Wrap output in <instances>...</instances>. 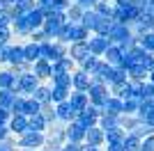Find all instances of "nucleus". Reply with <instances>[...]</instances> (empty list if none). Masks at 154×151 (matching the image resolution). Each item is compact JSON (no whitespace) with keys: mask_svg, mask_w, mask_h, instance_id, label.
<instances>
[{"mask_svg":"<svg viewBox=\"0 0 154 151\" xmlns=\"http://www.w3.org/2000/svg\"><path fill=\"white\" fill-rule=\"evenodd\" d=\"M76 71V64L69 55L67 57H60L58 62H53V73H74Z\"/></svg>","mask_w":154,"mask_h":151,"instance_id":"25","label":"nucleus"},{"mask_svg":"<svg viewBox=\"0 0 154 151\" xmlns=\"http://www.w3.org/2000/svg\"><path fill=\"white\" fill-rule=\"evenodd\" d=\"M7 128H9V133H12L14 138H21V135H26V133L30 131L28 117H26V114H12V119H9Z\"/></svg>","mask_w":154,"mask_h":151,"instance_id":"11","label":"nucleus"},{"mask_svg":"<svg viewBox=\"0 0 154 151\" xmlns=\"http://www.w3.org/2000/svg\"><path fill=\"white\" fill-rule=\"evenodd\" d=\"M140 151H154V133H152V135H147V138L143 140Z\"/></svg>","mask_w":154,"mask_h":151,"instance_id":"52","label":"nucleus"},{"mask_svg":"<svg viewBox=\"0 0 154 151\" xmlns=\"http://www.w3.org/2000/svg\"><path fill=\"white\" fill-rule=\"evenodd\" d=\"M83 151H103V149H94V147H85L83 144Z\"/></svg>","mask_w":154,"mask_h":151,"instance_id":"59","label":"nucleus"},{"mask_svg":"<svg viewBox=\"0 0 154 151\" xmlns=\"http://www.w3.org/2000/svg\"><path fill=\"white\" fill-rule=\"evenodd\" d=\"M85 128L78 121H71V124L64 126V140L67 144H85Z\"/></svg>","mask_w":154,"mask_h":151,"instance_id":"6","label":"nucleus"},{"mask_svg":"<svg viewBox=\"0 0 154 151\" xmlns=\"http://www.w3.org/2000/svg\"><path fill=\"white\" fill-rule=\"evenodd\" d=\"M67 55L74 60V64H81L83 60H88V57L92 55L90 53V46H88V41H78V44H69V48H67Z\"/></svg>","mask_w":154,"mask_h":151,"instance_id":"9","label":"nucleus"},{"mask_svg":"<svg viewBox=\"0 0 154 151\" xmlns=\"http://www.w3.org/2000/svg\"><path fill=\"white\" fill-rule=\"evenodd\" d=\"M28 124H30L32 133H46L48 131V124H46V119L42 117V112L35 114V117H28Z\"/></svg>","mask_w":154,"mask_h":151,"instance_id":"29","label":"nucleus"},{"mask_svg":"<svg viewBox=\"0 0 154 151\" xmlns=\"http://www.w3.org/2000/svg\"><path fill=\"white\" fill-rule=\"evenodd\" d=\"M103 151H124V147L122 144H106Z\"/></svg>","mask_w":154,"mask_h":151,"instance_id":"57","label":"nucleus"},{"mask_svg":"<svg viewBox=\"0 0 154 151\" xmlns=\"http://www.w3.org/2000/svg\"><path fill=\"white\" fill-rule=\"evenodd\" d=\"M71 89H64V87H51V103L53 105H60L64 101H69Z\"/></svg>","mask_w":154,"mask_h":151,"instance_id":"30","label":"nucleus"},{"mask_svg":"<svg viewBox=\"0 0 154 151\" xmlns=\"http://www.w3.org/2000/svg\"><path fill=\"white\" fill-rule=\"evenodd\" d=\"M99 119H101V110H99V108H88V110H85V112H81L76 117V121L81 126H83L85 131H90V128H94V126H99Z\"/></svg>","mask_w":154,"mask_h":151,"instance_id":"7","label":"nucleus"},{"mask_svg":"<svg viewBox=\"0 0 154 151\" xmlns=\"http://www.w3.org/2000/svg\"><path fill=\"white\" fill-rule=\"evenodd\" d=\"M88 99H90V105H92V108H99V110H101V108L106 105V101L110 99L108 85H101V82H92V87L88 89Z\"/></svg>","mask_w":154,"mask_h":151,"instance_id":"5","label":"nucleus"},{"mask_svg":"<svg viewBox=\"0 0 154 151\" xmlns=\"http://www.w3.org/2000/svg\"><path fill=\"white\" fill-rule=\"evenodd\" d=\"M26 21H28V25H30V30L35 32V30H42V28H44L46 16H44L42 12H39L37 7H35L32 12H28V14H26Z\"/></svg>","mask_w":154,"mask_h":151,"instance_id":"23","label":"nucleus"},{"mask_svg":"<svg viewBox=\"0 0 154 151\" xmlns=\"http://www.w3.org/2000/svg\"><path fill=\"white\" fill-rule=\"evenodd\" d=\"M55 117H58L60 124H71V121H76L78 114L74 112V108L69 105V101H64V103H60V105H55Z\"/></svg>","mask_w":154,"mask_h":151,"instance_id":"15","label":"nucleus"},{"mask_svg":"<svg viewBox=\"0 0 154 151\" xmlns=\"http://www.w3.org/2000/svg\"><path fill=\"white\" fill-rule=\"evenodd\" d=\"M14 99H16L14 92H9V89H0V108H2V110H12Z\"/></svg>","mask_w":154,"mask_h":151,"instance_id":"38","label":"nucleus"},{"mask_svg":"<svg viewBox=\"0 0 154 151\" xmlns=\"http://www.w3.org/2000/svg\"><path fill=\"white\" fill-rule=\"evenodd\" d=\"M147 82H149V85H154V71L149 73V80H147Z\"/></svg>","mask_w":154,"mask_h":151,"instance_id":"60","label":"nucleus"},{"mask_svg":"<svg viewBox=\"0 0 154 151\" xmlns=\"http://www.w3.org/2000/svg\"><path fill=\"white\" fill-rule=\"evenodd\" d=\"M0 7H5V2H2V0H0Z\"/></svg>","mask_w":154,"mask_h":151,"instance_id":"61","label":"nucleus"},{"mask_svg":"<svg viewBox=\"0 0 154 151\" xmlns=\"http://www.w3.org/2000/svg\"><path fill=\"white\" fill-rule=\"evenodd\" d=\"M46 138L44 133H32L28 131L26 135L16 138V151H32V149H44Z\"/></svg>","mask_w":154,"mask_h":151,"instance_id":"3","label":"nucleus"},{"mask_svg":"<svg viewBox=\"0 0 154 151\" xmlns=\"http://www.w3.org/2000/svg\"><path fill=\"white\" fill-rule=\"evenodd\" d=\"M113 19H99V23H97V28H94V32L92 34H99V37H108L110 34V30H113Z\"/></svg>","mask_w":154,"mask_h":151,"instance_id":"34","label":"nucleus"},{"mask_svg":"<svg viewBox=\"0 0 154 151\" xmlns=\"http://www.w3.org/2000/svg\"><path fill=\"white\" fill-rule=\"evenodd\" d=\"M138 46H140L145 53H154V30L145 32L143 37H138Z\"/></svg>","mask_w":154,"mask_h":151,"instance_id":"36","label":"nucleus"},{"mask_svg":"<svg viewBox=\"0 0 154 151\" xmlns=\"http://www.w3.org/2000/svg\"><path fill=\"white\" fill-rule=\"evenodd\" d=\"M64 23H67V14H62V12H53L51 16H46L44 28H42L44 34H46V39H48V41H55Z\"/></svg>","mask_w":154,"mask_h":151,"instance_id":"2","label":"nucleus"},{"mask_svg":"<svg viewBox=\"0 0 154 151\" xmlns=\"http://www.w3.org/2000/svg\"><path fill=\"white\" fill-rule=\"evenodd\" d=\"M26 99H28V96H19V94H16V99H14L9 112H12V114H23V112H26Z\"/></svg>","mask_w":154,"mask_h":151,"instance_id":"45","label":"nucleus"},{"mask_svg":"<svg viewBox=\"0 0 154 151\" xmlns=\"http://www.w3.org/2000/svg\"><path fill=\"white\" fill-rule=\"evenodd\" d=\"M23 57H26V64L39 62V44H35V41H23Z\"/></svg>","mask_w":154,"mask_h":151,"instance_id":"22","label":"nucleus"},{"mask_svg":"<svg viewBox=\"0 0 154 151\" xmlns=\"http://www.w3.org/2000/svg\"><path fill=\"white\" fill-rule=\"evenodd\" d=\"M127 73H129V80H131V82H147L149 80V73L145 71L143 64H134Z\"/></svg>","mask_w":154,"mask_h":151,"instance_id":"26","label":"nucleus"},{"mask_svg":"<svg viewBox=\"0 0 154 151\" xmlns=\"http://www.w3.org/2000/svg\"><path fill=\"white\" fill-rule=\"evenodd\" d=\"M9 119H12V112L0 108V126H7V124H9Z\"/></svg>","mask_w":154,"mask_h":151,"instance_id":"53","label":"nucleus"},{"mask_svg":"<svg viewBox=\"0 0 154 151\" xmlns=\"http://www.w3.org/2000/svg\"><path fill=\"white\" fill-rule=\"evenodd\" d=\"M94 12L101 16V19H110L113 16V2L110 0H99L94 5Z\"/></svg>","mask_w":154,"mask_h":151,"instance_id":"35","label":"nucleus"},{"mask_svg":"<svg viewBox=\"0 0 154 151\" xmlns=\"http://www.w3.org/2000/svg\"><path fill=\"white\" fill-rule=\"evenodd\" d=\"M9 138H14L12 133H9V128H7V126H0V142H5V140H9Z\"/></svg>","mask_w":154,"mask_h":151,"instance_id":"56","label":"nucleus"},{"mask_svg":"<svg viewBox=\"0 0 154 151\" xmlns=\"http://www.w3.org/2000/svg\"><path fill=\"white\" fill-rule=\"evenodd\" d=\"M143 67H145V71H147V73H152V71H154V53H147V55H145Z\"/></svg>","mask_w":154,"mask_h":151,"instance_id":"50","label":"nucleus"},{"mask_svg":"<svg viewBox=\"0 0 154 151\" xmlns=\"http://www.w3.org/2000/svg\"><path fill=\"white\" fill-rule=\"evenodd\" d=\"M113 5H117V7H129L131 5V0H110Z\"/></svg>","mask_w":154,"mask_h":151,"instance_id":"58","label":"nucleus"},{"mask_svg":"<svg viewBox=\"0 0 154 151\" xmlns=\"http://www.w3.org/2000/svg\"><path fill=\"white\" fill-rule=\"evenodd\" d=\"M67 48L69 46L60 44V41H44V44H39V60H46L53 64L60 57H67Z\"/></svg>","mask_w":154,"mask_h":151,"instance_id":"1","label":"nucleus"},{"mask_svg":"<svg viewBox=\"0 0 154 151\" xmlns=\"http://www.w3.org/2000/svg\"><path fill=\"white\" fill-rule=\"evenodd\" d=\"M122 147H124V151H140L143 140L136 138V135H127V138H124V142H122Z\"/></svg>","mask_w":154,"mask_h":151,"instance_id":"39","label":"nucleus"},{"mask_svg":"<svg viewBox=\"0 0 154 151\" xmlns=\"http://www.w3.org/2000/svg\"><path fill=\"white\" fill-rule=\"evenodd\" d=\"M69 105L74 108L76 114H81L90 108V99H88V94H83V92H71L69 94Z\"/></svg>","mask_w":154,"mask_h":151,"instance_id":"16","label":"nucleus"},{"mask_svg":"<svg viewBox=\"0 0 154 151\" xmlns=\"http://www.w3.org/2000/svg\"><path fill=\"white\" fill-rule=\"evenodd\" d=\"M0 89H9L16 94V73L12 69H0Z\"/></svg>","mask_w":154,"mask_h":151,"instance_id":"21","label":"nucleus"},{"mask_svg":"<svg viewBox=\"0 0 154 151\" xmlns=\"http://www.w3.org/2000/svg\"><path fill=\"white\" fill-rule=\"evenodd\" d=\"M99 62H101V57H94V55H90L88 60H83V62L78 64L76 69H81V71H85L88 76H92L97 71V67H99Z\"/></svg>","mask_w":154,"mask_h":151,"instance_id":"33","label":"nucleus"},{"mask_svg":"<svg viewBox=\"0 0 154 151\" xmlns=\"http://www.w3.org/2000/svg\"><path fill=\"white\" fill-rule=\"evenodd\" d=\"M32 151H44V149H32Z\"/></svg>","mask_w":154,"mask_h":151,"instance_id":"62","label":"nucleus"},{"mask_svg":"<svg viewBox=\"0 0 154 151\" xmlns=\"http://www.w3.org/2000/svg\"><path fill=\"white\" fill-rule=\"evenodd\" d=\"M14 14L9 7H0V28H12Z\"/></svg>","mask_w":154,"mask_h":151,"instance_id":"43","label":"nucleus"},{"mask_svg":"<svg viewBox=\"0 0 154 151\" xmlns=\"http://www.w3.org/2000/svg\"><path fill=\"white\" fill-rule=\"evenodd\" d=\"M140 124H143V121L138 119L136 114H122V117L117 119V126H120V128H122V131L127 133V135H131V133H136V128H138V126H140Z\"/></svg>","mask_w":154,"mask_h":151,"instance_id":"20","label":"nucleus"},{"mask_svg":"<svg viewBox=\"0 0 154 151\" xmlns=\"http://www.w3.org/2000/svg\"><path fill=\"white\" fill-rule=\"evenodd\" d=\"M127 55H129V60H131L134 64H143V60H145V55H147V53H145V50H143L140 46H136V48H131V50H129Z\"/></svg>","mask_w":154,"mask_h":151,"instance_id":"44","label":"nucleus"},{"mask_svg":"<svg viewBox=\"0 0 154 151\" xmlns=\"http://www.w3.org/2000/svg\"><path fill=\"white\" fill-rule=\"evenodd\" d=\"M99 2V0H76V5L83 9V12H90V9H94V5Z\"/></svg>","mask_w":154,"mask_h":151,"instance_id":"49","label":"nucleus"},{"mask_svg":"<svg viewBox=\"0 0 154 151\" xmlns=\"http://www.w3.org/2000/svg\"><path fill=\"white\" fill-rule=\"evenodd\" d=\"M74 2H76V0H74Z\"/></svg>","mask_w":154,"mask_h":151,"instance_id":"63","label":"nucleus"},{"mask_svg":"<svg viewBox=\"0 0 154 151\" xmlns=\"http://www.w3.org/2000/svg\"><path fill=\"white\" fill-rule=\"evenodd\" d=\"M122 57H124V50L120 48L117 44H110V48L103 53V62L106 64H110V67H120V62H122Z\"/></svg>","mask_w":154,"mask_h":151,"instance_id":"19","label":"nucleus"},{"mask_svg":"<svg viewBox=\"0 0 154 151\" xmlns=\"http://www.w3.org/2000/svg\"><path fill=\"white\" fill-rule=\"evenodd\" d=\"M129 37H134L131 34V30H129V25H120V23H115L113 25V30H110V34H108V39H110V44H124Z\"/></svg>","mask_w":154,"mask_h":151,"instance_id":"17","label":"nucleus"},{"mask_svg":"<svg viewBox=\"0 0 154 151\" xmlns=\"http://www.w3.org/2000/svg\"><path fill=\"white\" fill-rule=\"evenodd\" d=\"M39 85L42 82L32 76V71H23V73L16 76V94L19 96H32Z\"/></svg>","mask_w":154,"mask_h":151,"instance_id":"4","label":"nucleus"},{"mask_svg":"<svg viewBox=\"0 0 154 151\" xmlns=\"http://www.w3.org/2000/svg\"><path fill=\"white\" fill-rule=\"evenodd\" d=\"M138 105H140V101L138 99H124L122 101V114H138Z\"/></svg>","mask_w":154,"mask_h":151,"instance_id":"41","label":"nucleus"},{"mask_svg":"<svg viewBox=\"0 0 154 151\" xmlns=\"http://www.w3.org/2000/svg\"><path fill=\"white\" fill-rule=\"evenodd\" d=\"M64 14H67V23H81V19H83V14H85V12L76 5V2H74V5H71Z\"/></svg>","mask_w":154,"mask_h":151,"instance_id":"37","label":"nucleus"},{"mask_svg":"<svg viewBox=\"0 0 154 151\" xmlns=\"http://www.w3.org/2000/svg\"><path fill=\"white\" fill-rule=\"evenodd\" d=\"M88 46H90V53L94 57H103V53L110 48V39L108 37H99V34H90Z\"/></svg>","mask_w":154,"mask_h":151,"instance_id":"12","label":"nucleus"},{"mask_svg":"<svg viewBox=\"0 0 154 151\" xmlns=\"http://www.w3.org/2000/svg\"><path fill=\"white\" fill-rule=\"evenodd\" d=\"M7 67V46H0V69Z\"/></svg>","mask_w":154,"mask_h":151,"instance_id":"54","label":"nucleus"},{"mask_svg":"<svg viewBox=\"0 0 154 151\" xmlns=\"http://www.w3.org/2000/svg\"><path fill=\"white\" fill-rule=\"evenodd\" d=\"M99 19H101V16H99L94 9H90V12H85V14H83V19H81V25H83L85 30L92 34V32H94V28H97V23H99Z\"/></svg>","mask_w":154,"mask_h":151,"instance_id":"28","label":"nucleus"},{"mask_svg":"<svg viewBox=\"0 0 154 151\" xmlns=\"http://www.w3.org/2000/svg\"><path fill=\"white\" fill-rule=\"evenodd\" d=\"M85 147H94V149H103L106 147V135L99 126L90 128V131L85 133Z\"/></svg>","mask_w":154,"mask_h":151,"instance_id":"14","label":"nucleus"},{"mask_svg":"<svg viewBox=\"0 0 154 151\" xmlns=\"http://www.w3.org/2000/svg\"><path fill=\"white\" fill-rule=\"evenodd\" d=\"M90 87H92V78L85 73V71L76 69L71 73V92H83V94H88Z\"/></svg>","mask_w":154,"mask_h":151,"instance_id":"10","label":"nucleus"},{"mask_svg":"<svg viewBox=\"0 0 154 151\" xmlns=\"http://www.w3.org/2000/svg\"><path fill=\"white\" fill-rule=\"evenodd\" d=\"M32 99L37 101L39 105H48V103H51V85H48V82H42V85L35 89Z\"/></svg>","mask_w":154,"mask_h":151,"instance_id":"24","label":"nucleus"},{"mask_svg":"<svg viewBox=\"0 0 154 151\" xmlns=\"http://www.w3.org/2000/svg\"><path fill=\"white\" fill-rule=\"evenodd\" d=\"M12 39H14L12 28H0V46H9Z\"/></svg>","mask_w":154,"mask_h":151,"instance_id":"47","label":"nucleus"},{"mask_svg":"<svg viewBox=\"0 0 154 151\" xmlns=\"http://www.w3.org/2000/svg\"><path fill=\"white\" fill-rule=\"evenodd\" d=\"M103 135H106V144H122L124 138H127V133H124L120 126H115V128H108V131H103Z\"/></svg>","mask_w":154,"mask_h":151,"instance_id":"27","label":"nucleus"},{"mask_svg":"<svg viewBox=\"0 0 154 151\" xmlns=\"http://www.w3.org/2000/svg\"><path fill=\"white\" fill-rule=\"evenodd\" d=\"M115 126H117V119H115V117L101 114V119H99V128H101V131H108V128H115Z\"/></svg>","mask_w":154,"mask_h":151,"instance_id":"46","label":"nucleus"},{"mask_svg":"<svg viewBox=\"0 0 154 151\" xmlns=\"http://www.w3.org/2000/svg\"><path fill=\"white\" fill-rule=\"evenodd\" d=\"M39 112H42V105H39L32 96H28L26 99V112L23 114H26V117H35V114H39Z\"/></svg>","mask_w":154,"mask_h":151,"instance_id":"42","label":"nucleus"},{"mask_svg":"<svg viewBox=\"0 0 154 151\" xmlns=\"http://www.w3.org/2000/svg\"><path fill=\"white\" fill-rule=\"evenodd\" d=\"M90 39V32L85 30L81 23H74L71 25V44H78V41H88Z\"/></svg>","mask_w":154,"mask_h":151,"instance_id":"31","label":"nucleus"},{"mask_svg":"<svg viewBox=\"0 0 154 151\" xmlns=\"http://www.w3.org/2000/svg\"><path fill=\"white\" fill-rule=\"evenodd\" d=\"M12 34H14V39H30L32 30H30V25H28L26 16H14V21H12Z\"/></svg>","mask_w":154,"mask_h":151,"instance_id":"13","label":"nucleus"},{"mask_svg":"<svg viewBox=\"0 0 154 151\" xmlns=\"http://www.w3.org/2000/svg\"><path fill=\"white\" fill-rule=\"evenodd\" d=\"M30 71L39 82H51V78H53V64L46 62V60H39V62L30 64Z\"/></svg>","mask_w":154,"mask_h":151,"instance_id":"8","label":"nucleus"},{"mask_svg":"<svg viewBox=\"0 0 154 151\" xmlns=\"http://www.w3.org/2000/svg\"><path fill=\"white\" fill-rule=\"evenodd\" d=\"M30 41H35V44H44V41H48V39H46L44 30H35V32L30 34Z\"/></svg>","mask_w":154,"mask_h":151,"instance_id":"51","label":"nucleus"},{"mask_svg":"<svg viewBox=\"0 0 154 151\" xmlns=\"http://www.w3.org/2000/svg\"><path fill=\"white\" fill-rule=\"evenodd\" d=\"M74 5V0H53V12H67L69 7Z\"/></svg>","mask_w":154,"mask_h":151,"instance_id":"48","label":"nucleus"},{"mask_svg":"<svg viewBox=\"0 0 154 151\" xmlns=\"http://www.w3.org/2000/svg\"><path fill=\"white\" fill-rule=\"evenodd\" d=\"M42 117L46 119V124H48V126L58 124V117H55V105H53V103H48V105H42Z\"/></svg>","mask_w":154,"mask_h":151,"instance_id":"40","label":"nucleus"},{"mask_svg":"<svg viewBox=\"0 0 154 151\" xmlns=\"http://www.w3.org/2000/svg\"><path fill=\"white\" fill-rule=\"evenodd\" d=\"M122 99H115V96H110L108 101H106V105L101 108V114H108V117H115V119H120L122 117Z\"/></svg>","mask_w":154,"mask_h":151,"instance_id":"18","label":"nucleus"},{"mask_svg":"<svg viewBox=\"0 0 154 151\" xmlns=\"http://www.w3.org/2000/svg\"><path fill=\"white\" fill-rule=\"evenodd\" d=\"M51 87H64V89H71V73H53Z\"/></svg>","mask_w":154,"mask_h":151,"instance_id":"32","label":"nucleus"},{"mask_svg":"<svg viewBox=\"0 0 154 151\" xmlns=\"http://www.w3.org/2000/svg\"><path fill=\"white\" fill-rule=\"evenodd\" d=\"M35 5L37 9H48V7L53 9V0H35Z\"/></svg>","mask_w":154,"mask_h":151,"instance_id":"55","label":"nucleus"}]
</instances>
